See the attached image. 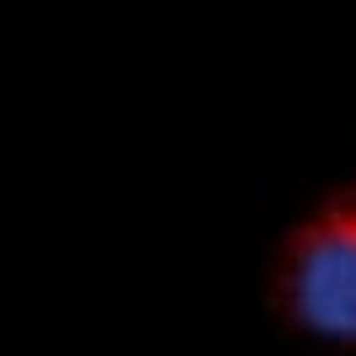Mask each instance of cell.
Instances as JSON below:
<instances>
[{
  "label": "cell",
  "mask_w": 356,
  "mask_h": 356,
  "mask_svg": "<svg viewBox=\"0 0 356 356\" xmlns=\"http://www.w3.org/2000/svg\"><path fill=\"white\" fill-rule=\"evenodd\" d=\"M277 303L298 330L356 341V192L330 197L277 255Z\"/></svg>",
  "instance_id": "cell-1"
}]
</instances>
